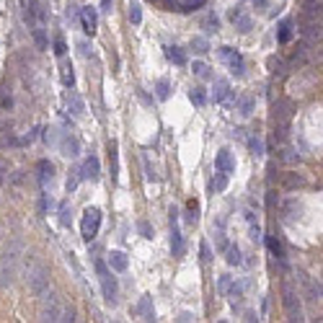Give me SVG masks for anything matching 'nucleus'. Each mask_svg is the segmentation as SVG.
<instances>
[{"label": "nucleus", "instance_id": "nucleus-1", "mask_svg": "<svg viewBox=\"0 0 323 323\" xmlns=\"http://www.w3.org/2000/svg\"><path fill=\"white\" fill-rule=\"evenodd\" d=\"M24 253V243L18 238H13L10 243H5V251L0 256V287H10L16 282V274H18V259Z\"/></svg>", "mask_w": 323, "mask_h": 323}, {"label": "nucleus", "instance_id": "nucleus-2", "mask_svg": "<svg viewBox=\"0 0 323 323\" xmlns=\"http://www.w3.org/2000/svg\"><path fill=\"white\" fill-rule=\"evenodd\" d=\"M26 284L34 297H42L44 292H49V269L37 256H29L26 261Z\"/></svg>", "mask_w": 323, "mask_h": 323}, {"label": "nucleus", "instance_id": "nucleus-3", "mask_svg": "<svg viewBox=\"0 0 323 323\" xmlns=\"http://www.w3.org/2000/svg\"><path fill=\"white\" fill-rule=\"evenodd\" d=\"M96 274H98V282H101V292H103V300H106L109 305L117 303V277H111V269L106 261L96 259Z\"/></svg>", "mask_w": 323, "mask_h": 323}, {"label": "nucleus", "instance_id": "nucleus-4", "mask_svg": "<svg viewBox=\"0 0 323 323\" xmlns=\"http://www.w3.org/2000/svg\"><path fill=\"white\" fill-rule=\"evenodd\" d=\"M282 303H284V310H287V321H303L300 300H297V292L290 282H284V287H282Z\"/></svg>", "mask_w": 323, "mask_h": 323}, {"label": "nucleus", "instance_id": "nucleus-5", "mask_svg": "<svg viewBox=\"0 0 323 323\" xmlns=\"http://www.w3.org/2000/svg\"><path fill=\"white\" fill-rule=\"evenodd\" d=\"M98 228H101V212L96 207H88L83 212V220H80V233H83L86 240H93L98 235Z\"/></svg>", "mask_w": 323, "mask_h": 323}, {"label": "nucleus", "instance_id": "nucleus-6", "mask_svg": "<svg viewBox=\"0 0 323 323\" xmlns=\"http://www.w3.org/2000/svg\"><path fill=\"white\" fill-rule=\"evenodd\" d=\"M220 57L228 62L230 73H233L235 78H243V75H246V60H243V54H240L238 49H233V47H220Z\"/></svg>", "mask_w": 323, "mask_h": 323}, {"label": "nucleus", "instance_id": "nucleus-7", "mask_svg": "<svg viewBox=\"0 0 323 323\" xmlns=\"http://www.w3.org/2000/svg\"><path fill=\"white\" fill-rule=\"evenodd\" d=\"M60 297H57L54 292H44L42 295V308H39V318L42 321H57L60 318Z\"/></svg>", "mask_w": 323, "mask_h": 323}, {"label": "nucleus", "instance_id": "nucleus-8", "mask_svg": "<svg viewBox=\"0 0 323 323\" xmlns=\"http://www.w3.org/2000/svg\"><path fill=\"white\" fill-rule=\"evenodd\" d=\"M78 176H80V179H86V181H98V176H101L98 158H96V155H88V158L83 160V166H80Z\"/></svg>", "mask_w": 323, "mask_h": 323}, {"label": "nucleus", "instance_id": "nucleus-9", "mask_svg": "<svg viewBox=\"0 0 323 323\" xmlns=\"http://www.w3.org/2000/svg\"><path fill=\"white\" fill-rule=\"evenodd\" d=\"M171 251L174 256H184V235L176 223V210H171Z\"/></svg>", "mask_w": 323, "mask_h": 323}, {"label": "nucleus", "instance_id": "nucleus-10", "mask_svg": "<svg viewBox=\"0 0 323 323\" xmlns=\"http://www.w3.org/2000/svg\"><path fill=\"white\" fill-rule=\"evenodd\" d=\"M78 18H80V26H83V31L93 37V34H96V26H98V16H96V10H93V8H83V10L78 13Z\"/></svg>", "mask_w": 323, "mask_h": 323}, {"label": "nucleus", "instance_id": "nucleus-11", "mask_svg": "<svg viewBox=\"0 0 323 323\" xmlns=\"http://www.w3.org/2000/svg\"><path fill=\"white\" fill-rule=\"evenodd\" d=\"M230 21L235 24V29H238L240 34H248V31L253 29V18L246 16L240 8H233V10H230Z\"/></svg>", "mask_w": 323, "mask_h": 323}, {"label": "nucleus", "instance_id": "nucleus-12", "mask_svg": "<svg viewBox=\"0 0 323 323\" xmlns=\"http://www.w3.org/2000/svg\"><path fill=\"white\" fill-rule=\"evenodd\" d=\"M60 150H62V155L75 158V155L80 153V142H78V137H75V135H62V137H60Z\"/></svg>", "mask_w": 323, "mask_h": 323}, {"label": "nucleus", "instance_id": "nucleus-13", "mask_svg": "<svg viewBox=\"0 0 323 323\" xmlns=\"http://www.w3.org/2000/svg\"><path fill=\"white\" fill-rule=\"evenodd\" d=\"M106 264H109L111 272H119V274H122V272H127V267H130V259H127L124 251H111Z\"/></svg>", "mask_w": 323, "mask_h": 323}, {"label": "nucleus", "instance_id": "nucleus-14", "mask_svg": "<svg viewBox=\"0 0 323 323\" xmlns=\"http://www.w3.org/2000/svg\"><path fill=\"white\" fill-rule=\"evenodd\" d=\"M215 166H217V171H223V174H233L235 160H233V155H230V150H220V153H217Z\"/></svg>", "mask_w": 323, "mask_h": 323}, {"label": "nucleus", "instance_id": "nucleus-15", "mask_svg": "<svg viewBox=\"0 0 323 323\" xmlns=\"http://www.w3.org/2000/svg\"><path fill=\"white\" fill-rule=\"evenodd\" d=\"M272 117H274V122H290V117H292V103H290V101H277L274 109H272Z\"/></svg>", "mask_w": 323, "mask_h": 323}, {"label": "nucleus", "instance_id": "nucleus-16", "mask_svg": "<svg viewBox=\"0 0 323 323\" xmlns=\"http://www.w3.org/2000/svg\"><path fill=\"white\" fill-rule=\"evenodd\" d=\"M109 171H111V181H117V176H119V145H117V140L109 142Z\"/></svg>", "mask_w": 323, "mask_h": 323}, {"label": "nucleus", "instance_id": "nucleus-17", "mask_svg": "<svg viewBox=\"0 0 323 323\" xmlns=\"http://www.w3.org/2000/svg\"><path fill=\"white\" fill-rule=\"evenodd\" d=\"M137 313H140L142 321H155V310H153V297L142 295L140 303H137Z\"/></svg>", "mask_w": 323, "mask_h": 323}, {"label": "nucleus", "instance_id": "nucleus-18", "mask_svg": "<svg viewBox=\"0 0 323 323\" xmlns=\"http://www.w3.org/2000/svg\"><path fill=\"white\" fill-rule=\"evenodd\" d=\"M267 246H269V251H272V256H277V261H279L282 269L287 272V264H284V246L279 243V238H277V235H267Z\"/></svg>", "mask_w": 323, "mask_h": 323}, {"label": "nucleus", "instance_id": "nucleus-19", "mask_svg": "<svg viewBox=\"0 0 323 323\" xmlns=\"http://www.w3.org/2000/svg\"><path fill=\"white\" fill-rule=\"evenodd\" d=\"M212 98H215L217 103L230 98V83H228V80H223V78L215 80V86H212Z\"/></svg>", "mask_w": 323, "mask_h": 323}, {"label": "nucleus", "instance_id": "nucleus-20", "mask_svg": "<svg viewBox=\"0 0 323 323\" xmlns=\"http://www.w3.org/2000/svg\"><path fill=\"white\" fill-rule=\"evenodd\" d=\"M67 109H70L73 117H80V114L86 111V103H83V98H80L75 91H70V93H67Z\"/></svg>", "mask_w": 323, "mask_h": 323}, {"label": "nucleus", "instance_id": "nucleus-21", "mask_svg": "<svg viewBox=\"0 0 323 323\" xmlns=\"http://www.w3.org/2000/svg\"><path fill=\"white\" fill-rule=\"evenodd\" d=\"M295 26V21L292 18H284L282 21V24H279V34H277V42H279V44H287V42H290L292 39V29Z\"/></svg>", "mask_w": 323, "mask_h": 323}, {"label": "nucleus", "instance_id": "nucleus-22", "mask_svg": "<svg viewBox=\"0 0 323 323\" xmlns=\"http://www.w3.org/2000/svg\"><path fill=\"white\" fill-rule=\"evenodd\" d=\"M37 168H39V181L42 184H49L54 179V166L49 163V160H39Z\"/></svg>", "mask_w": 323, "mask_h": 323}, {"label": "nucleus", "instance_id": "nucleus-23", "mask_svg": "<svg viewBox=\"0 0 323 323\" xmlns=\"http://www.w3.org/2000/svg\"><path fill=\"white\" fill-rule=\"evenodd\" d=\"M166 57L174 65H179V67H184L186 65V54H184V49L181 47H166Z\"/></svg>", "mask_w": 323, "mask_h": 323}, {"label": "nucleus", "instance_id": "nucleus-24", "mask_svg": "<svg viewBox=\"0 0 323 323\" xmlns=\"http://www.w3.org/2000/svg\"><path fill=\"white\" fill-rule=\"evenodd\" d=\"M225 253H228V264H230V267H240V264H243V253H240V248L238 246H228L225 248Z\"/></svg>", "mask_w": 323, "mask_h": 323}, {"label": "nucleus", "instance_id": "nucleus-25", "mask_svg": "<svg viewBox=\"0 0 323 323\" xmlns=\"http://www.w3.org/2000/svg\"><path fill=\"white\" fill-rule=\"evenodd\" d=\"M202 29H204L207 34H215L217 29H220V18H217L215 13H207V16L202 18Z\"/></svg>", "mask_w": 323, "mask_h": 323}, {"label": "nucleus", "instance_id": "nucleus-26", "mask_svg": "<svg viewBox=\"0 0 323 323\" xmlns=\"http://www.w3.org/2000/svg\"><path fill=\"white\" fill-rule=\"evenodd\" d=\"M155 96H158L160 101H168V96H171V83H168V78H160L158 83H155Z\"/></svg>", "mask_w": 323, "mask_h": 323}, {"label": "nucleus", "instance_id": "nucleus-27", "mask_svg": "<svg viewBox=\"0 0 323 323\" xmlns=\"http://www.w3.org/2000/svg\"><path fill=\"white\" fill-rule=\"evenodd\" d=\"M225 186H228V174L217 171V174L212 176V181H210V189L212 191H225Z\"/></svg>", "mask_w": 323, "mask_h": 323}, {"label": "nucleus", "instance_id": "nucleus-28", "mask_svg": "<svg viewBox=\"0 0 323 323\" xmlns=\"http://www.w3.org/2000/svg\"><path fill=\"white\" fill-rule=\"evenodd\" d=\"M189 101L194 103V106H204V103H207V93H204V88H191L189 91Z\"/></svg>", "mask_w": 323, "mask_h": 323}, {"label": "nucleus", "instance_id": "nucleus-29", "mask_svg": "<svg viewBox=\"0 0 323 323\" xmlns=\"http://www.w3.org/2000/svg\"><path fill=\"white\" fill-rule=\"evenodd\" d=\"M34 44H37V49H47V47H49L47 34H44L42 26H34Z\"/></svg>", "mask_w": 323, "mask_h": 323}, {"label": "nucleus", "instance_id": "nucleus-30", "mask_svg": "<svg viewBox=\"0 0 323 323\" xmlns=\"http://www.w3.org/2000/svg\"><path fill=\"white\" fill-rule=\"evenodd\" d=\"M267 65H269V70L274 73V75H284L287 70H284V60H282V57H269V60H267Z\"/></svg>", "mask_w": 323, "mask_h": 323}, {"label": "nucleus", "instance_id": "nucleus-31", "mask_svg": "<svg viewBox=\"0 0 323 323\" xmlns=\"http://www.w3.org/2000/svg\"><path fill=\"white\" fill-rule=\"evenodd\" d=\"M189 47H191L194 52H197V54H204V52H210V42H207L204 37H194Z\"/></svg>", "mask_w": 323, "mask_h": 323}, {"label": "nucleus", "instance_id": "nucleus-32", "mask_svg": "<svg viewBox=\"0 0 323 323\" xmlns=\"http://www.w3.org/2000/svg\"><path fill=\"white\" fill-rule=\"evenodd\" d=\"M225 295H230V300H240V295H243V282H230L228 284V290H225Z\"/></svg>", "mask_w": 323, "mask_h": 323}, {"label": "nucleus", "instance_id": "nucleus-33", "mask_svg": "<svg viewBox=\"0 0 323 323\" xmlns=\"http://www.w3.org/2000/svg\"><path fill=\"white\" fill-rule=\"evenodd\" d=\"M253 106H256V101H253L251 96H243V98H240V103H238V109H240V114H243V117H251Z\"/></svg>", "mask_w": 323, "mask_h": 323}, {"label": "nucleus", "instance_id": "nucleus-34", "mask_svg": "<svg viewBox=\"0 0 323 323\" xmlns=\"http://www.w3.org/2000/svg\"><path fill=\"white\" fill-rule=\"evenodd\" d=\"M57 321H62V323L78 321V318H75V308H73V305H62V308H60V318H57Z\"/></svg>", "mask_w": 323, "mask_h": 323}, {"label": "nucleus", "instance_id": "nucleus-35", "mask_svg": "<svg viewBox=\"0 0 323 323\" xmlns=\"http://www.w3.org/2000/svg\"><path fill=\"white\" fill-rule=\"evenodd\" d=\"M248 147H251V153H253V155H264V140H261L259 135L248 137Z\"/></svg>", "mask_w": 323, "mask_h": 323}, {"label": "nucleus", "instance_id": "nucleus-36", "mask_svg": "<svg viewBox=\"0 0 323 323\" xmlns=\"http://www.w3.org/2000/svg\"><path fill=\"white\" fill-rule=\"evenodd\" d=\"M197 220H199V204L191 199V202L186 204V223H191V225H194Z\"/></svg>", "mask_w": 323, "mask_h": 323}, {"label": "nucleus", "instance_id": "nucleus-37", "mask_svg": "<svg viewBox=\"0 0 323 323\" xmlns=\"http://www.w3.org/2000/svg\"><path fill=\"white\" fill-rule=\"evenodd\" d=\"M70 223H73L70 204H60V225H62V228H70Z\"/></svg>", "mask_w": 323, "mask_h": 323}, {"label": "nucleus", "instance_id": "nucleus-38", "mask_svg": "<svg viewBox=\"0 0 323 323\" xmlns=\"http://www.w3.org/2000/svg\"><path fill=\"white\" fill-rule=\"evenodd\" d=\"M130 21H132V26H140L142 24V8L137 5V3H130Z\"/></svg>", "mask_w": 323, "mask_h": 323}, {"label": "nucleus", "instance_id": "nucleus-39", "mask_svg": "<svg viewBox=\"0 0 323 323\" xmlns=\"http://www.w3.org/2000/svg\"><path fill=\"white\" fill-rule=\"evenodd\" d=\"M62 83L67 88L75 86V73H73V65H62Z\"/></svg>", "mask_w": 323, "mask_h": 323}, {"label": "nucleus", "instance_id": "nucleus-40", "mask_svg": "<svg viewBox=\"0 0 323 323\" xmlns=\"http://www.w3.org/2000/svg\"><path fill=\"white\" fill-rule=\"evenodd\" d=\"M303 184H305V179H303V176H297V174H292V176H287V179H284V186H290V189L303 186Z\"/></svg>", "mask_w": 323, "mask_h": 323}, {"label": "nucleus", "instance_id": "nucleus-41", "mask_svg": "<svg viewBox=\"0 0 323 323\" xmlns=\"http://www.w3.org/2000/svg\"><path fill=\"white\" fill-rule=\"evenodd\" d=\"M207 0H184L181 3V10H194V8H202Z\"/></svg>", "mask_w": 323, "mask_h": 323}, {"label": "nucleus", "instance_id": "nucleus-42", "mask_svg": "<svg viewBox=\"0 0 323 323\" xmlns=\"http://www.w3.org/2000/svg\"><path fill=\"white\" fill-rule=\"evenodd\" d=\"M191 70L197 73V75H202V78H207V75H210V73H207V70H210V67H207L204 62H199V60H197V62L191 65Z\"/></svg>", "mask_w": 323, "mask_h": 323}, {"label": "nucleus", "instance_id": "nucleus-43", "mask_svg": "<svg viewBox=\"0 0 323 323\" xmlns=\"http://www.w3.org/2000/svg\"><path fill=\"white\" fill-rule=\"evenodd\" d=\"M65 52H67V44H65L62 39H54V54H57V57H62Z\"/></svg>", "mask_w": 323, "mask_h": 323}, {"label": "nucleus", "instance_id": "nucleus-44", "mask_svg": "<svg viewBox=\"0 0 323 323\" xmlns=\"http://www.w3.org/2000/svg\"><path fill=\"white\" fill-rule=\"evenodd\" d=\"M248 233H251V240H261V228L253 220H251V230H248Z\"/></svg>", "mask_w": 323, "mask_h": 323}, {"label": "nucleus", "instance_id": "nucleus-45", "mask_svg": "<svg viewBox=\"0 0 323 323\" xmlns=\"http://www.w3.org/2000/svg\"><path fill=\"white\" fill-rule=\"evenodd\" d=\"M75 174H78V171H75ZM78 181H80V176H67V191H75Z\"/></svg>", "mask_w": 323, "mask_h": 323}, {"label": "nucleus", "instance_id": "nucleus-46", "mask_svg": "<svg viewBox=\"0 0 323 323\" xmlns=\"http://www.w3.org/2000/svg\"><path fill=\"white\" fill-rule=\"evenodd\" d=\"M215 243H217V248H220V251H225V248H228V240H225V235H223V233H217V235H215Z\"/></svg>", "mask_w": 323, "mask_h": 323}, {"label": "nucleus", "instance_id": "nucleus-47", "mask_svg": "<svg viewBox=\"0 0 323 323\" xmlns=\"http://www.w3.org/2000/svg\"><path fill=\"white\" fill-rule=\"evenodd\" d=\"M78 49H80V54H83V57H91V44L88 42H78Z\"/></svg>", "mask_w": 323, "mask_h": 323}, {"label": "nucleus", "instance_id": "nucleus-48", "mask_svg": "<svg viewBox=\"0 0 323 323\" xmlns=\"http://www.w3.org/2000/svg\"><path fill=\"white\" fill-rule=\"evenodd\" d=\"M202 261H212V251H210V246H207V243H202Z\"/></svg>", "mask_w": 323, "mask_h": 323}, {"label": "nucleus", "instance_id": "nucleus-49", "mask_svg": "<svg viewBox=\"0 0 323 323\" xmlns=\"http://www.w3.org/2000/svg\"><path fill=\"white\" fill-rule=\"evenodd\" d=\"M114 10V0H101V13H111Z\"/></svg>", "mask_w": 323, "mask_h": 323}, {"label": "nucleus", "instance_id": "nucleus-50", "mask_svg": "<svg viewBox=\"0 0 323 323\" xmlns=\"http://www.w3.org/2000/svg\"><path fill=\"white\" fill-rule=\"evenodd\" d=\"M0 106H5V109H10V106H13V98H10L8 93H0Z\"/></svg>", "mask_w": 323, "mask_h": 323}, {"label": "nucleus", "instance_id": "nucleus-51", "mask_svg": "<svg viewBox=\"0 0 323 323\" xmlns=\"http://www.w3.org/2000/svg\"><path fill=\"white\" fill-rule=\"evenodd\" d=\"M145 171H147V181H158V176H155V171L150 168V160L145 158Z\"/></svg>", "mask_w": 323, "mask_h": 323}, {"label": "nucleus", "instance_id": "nucleus-52", "mask_svg": "<svg viewBox=\"0 0 323 323\" xmlns=\"http://www.w3.org/2000/svg\"><path fill=\"white\" fill-rule=\"evenodd\" d=\"M44 140H47V142H57V130H54V127L44 132Z\"/></svg>", "mask_w": 323, "mask_h": 323}, {"label": "nucleus", "instance_id": "nucleus-53", "mask_svg": "<svg viewBox=\"0 0 323 323\" xmlns=\"http://www.w3.org/2000/svg\"><path fill=\"white\" fill-rule=\"evenodd\" d=\"M140 233H142L145 238H153V230H150V225H147V223H140Z\"/></svg>", "mask_w": 323, "mask_h": 323}, {"label": "nucleus", "instance_id": "nucleus-54", "mask_svg": "<svg viewBox=\"0 0 323 323\" xmlns=\"http://www.w3.org/2000/svg\"><path fill=\"white\" fill-rule=\"evenodd\" d=\"M228 284H230V277H228V274H223V277H220V292H225V290H228Z\"/></svg>", "mask_w": 323, "mask_h": 323}, {"label": "nucleus", "instance_id": "nucleus-55", "mask_svg": "<svg viewBox=\"0 0 323 323\" xmlns=\"http://www.w3.org/2000/svg\"><path fill=\"white\" fill-rule=\"evenodd\" d=\"M194 318H197V316H194V313H181L176 321H181V323H189V321H194Z\"/></svg>", "mask_w": 323, "mask_h": 323}, {"label": "nucleus", "instance_id": "nucleus-56", "mask_svg": "<svg viewBox=\"0 0 323 323\" xmlns=\"http://www.w3.org/2000/svg\"><path fill=\"white\" fill-rule=\"evenodd\" d=\"M251 3L256 5V8H267V5H269V0H251Z\"/></svg>", "mask_w": 323, "mask_h": 323}, {"label": "nucleus", "instance_id": "nucleus-57", "mask_svg": "<svg viewBox=\"0 0 323 323\" xmlns=\"http://www.w3.org/2000/svg\"><path fill=\"white\" fill-rule=\"evenodd\" d=\"M246 321H259V316L253 313V310H248V313H246Z\"/></svg>", "mask_w": 323, "mask_h": 323}, {"label": "nucleus", "instance_id": "nucleus-58", "mask_svg": "<svg viewBox=\"0 0 323 323\" xmlns=\"http://www.w3.org/2000/svg\"><path fill=\"white\" fill-rule=\"evenodd\" d=\"M153 3H158V0H153Z\"/></svg>", "mask_w": 323, "mask_h": 323}]
</instances>
